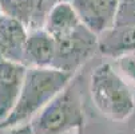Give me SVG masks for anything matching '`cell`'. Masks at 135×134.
<instances>
[{"label": "cell", "instance_id": "obj_11", "mask_svg": "<svg viewBox=\"0 0 135 134\" xmlns=\"http://www.w3.org/2000/svg\"><path fill=\"white\" fill-rule=\"evenodd\" d=\"M80 24L83 23L80 22L71 2H57L47 13L43 28L48 31L54 38H59L74 31Z\"/></svg>", "mask_w": 135, "mask_h": 134}, {"label": "cell", "instance_id": "obj_3", "mask_svg": "<svg viewBox=\"0 0 135 134\" xmlns=\"http://www.w3.org/2000/svg\"><path fill=\"white\" fill-rule=\"evenodd\" d=\"M33 134H66L83 129L84 111L80 95L71 83L30 121Z\"/></svg>", "mask_w": 135, "mask_h": 134}, {"label": "cell", "instance_id": "obj_5", "mask_svg": "<svg viewBox=\"0 0 135 134\" xmlns=\"http://www.w3.org/2000/svg\"><path fill=\"white\" fill-rule=\"evenodd\" d=\"M80 22L95 35H102L117 24L120 0H71Z\"/></svg>", "mask_w": 135, "mask_h": 134}, {"label": "cell", "instance_id": "obj_1", "mask_svg": "<svg viewBox=\"0 0 135 134\" xmlns=\"http://www.w3.org/2000/svg\"><path fill=\"white\" fill-rule=\"evenodd\" d=\"M74 74L55 67H27L20 97L0 129L28 123L72 81Z\"/></svg>", "mask_w": 135, "mask_h": 134}, {"label": "cell", "instance_id": "obj_13", "mask_svg": "<svg viewBox=\"0 0 135 134\" xmlns=\"http://www.w3.org/2000/svg\"><path fill=\"white\" fill-rule=\"evenodd\" d=\"M117 24H135V0H120Z\"/></svg>", "mask_w": 135, "mask_h": 134}, {"label": "cell", "instance_id": "obj_15", "mask_svg": "<svg viewBox=\"0 0 135 134\" xmlns=\"http://www.w3.org/2000/svg\"><path fill=\"white\" fill-rule=\"evenodd\" d=\"M66 134H82V129H74V130H71Z\"/></svg>", "mask_w": 135, "mask_h": 134}, {"label": "cell", "instance_id": "obj_16", "mask_svg": "<svg viewBox=\"0 0 135 134\" xmlns=\"http://www.w3.org/2000/svg\"><path fill=\"white\" fill-rule=\"evenodd\" d=\"M110 134H124V133H122V131H118V133H110Z\"/></svg>", "mask_w": 135, "mask_h": 134}, {"label": "cell", "instance_id": "obj_14", "mask_svg": "<svg viewBox=\"0 0 135 134\" xmlns=\"http://www.w3.org/2000/svg\"><path fill=\"white\" fill-rule=\"evenodd\" d=\"M3 133L2 134H33L32 133V127L28 123H22V125H16L8 129H0Z\"/></svg>", "mask_w": 135, "mask_h": 134}, {"label": "cell", "instance_id": "obj_4", "mask_svg": "<svg viewBox=\"0 0 135 134\" xmlns=\"http://www.w3.org/2000/svg\"><path fill=\"white\" fill-rule=\"evenodd\" d=\"M56 50L52 67L75 74L91 56L98 51V35L80 24L74 31L54 38Z\"/></svg>", "mask_w": 135, "mask_h": 134}, {"label": "cell", "instance_id": "obj_7", "mask_svg": "<svg viewBox=\"0 0 135 134\" xmlns=\"http://www.w3.org/2000/svg\"><path fill=\"white\" fill-rule=\"evenodd\" d=\"M27 66L6 59H0V123H2L17 103Z\"/></svg>", "mask_w": 135, "mask_h": 134}, {"label": "cell", "instance_id": "obj_9", "mask_svg": "<svg viewBox=\"0 0 135 134\" xmlns=\"http://www.w3.org/2000/svg\"><path fill=\"white\" fill-rule=\"evenodd\" d=\"M55 39L43 27L30 30L23 64L27 67H52L55 59Z\"/></svg>", "mask_w": 135, "mask_h": 134}, {"label": "cell", "instance_id": "obj_2", "mask_svg": "<svg viewBox=\"0 0 135 134\" xmlns=\"http://www.w3.org/2000/svg\"><path fill=\"white\" fill-rule=\"evenodd\" d=\"M90 95L96 110L114 122L128 119L135 110L132 89L111 63H100L94 68L90 76Z\"/></svg>", "mask_w": 135, "mask_h": 134}, {"label": "cell", "instance_id": "obj_8", "mask_svg": "<svg viewBox=\"0 0 135 134\" xmlns=\"http://www.w3.org/2000/svg\"><path fill=\"white\" fill-rule=\"evenodd\" d=\"M55 0H0V10L17 17L30 30L43 27Z\"/></svg>", "mask_w": 135, "mask_h": 134}, {"label": "cell", "instance_id": "obj_12", "mask_svg": "<svg viewBox=\"0 0 135 134\" xmlns=\"http://www.w3.org/2000/svg\"><path fill=\"white\" fill-rule=\"evenodd\" d=\"M114 67L130 87L135 89V54H124L114 58Z\"/></svg>", "mask_w": 135, "mask_h": 134}, {"label": "cell", "instance_id": "obj_10", "mask_svg": "<svg viewBox=\"0 0 135 134\" xmlns=\"http://www.w3.org/2000/svg\"><path fill=\"white\" fill-rule=\"evenodd\" d=\"M98 39V51L104 56L114 59L124 54H135V24H115Z\"/></svg>", "mask_w": 135, "mask_h": 134}, {"label": "cell", "instance_id": "obj_6", "mask_svg": "<svg viewBox=\"0 0 135 134\" xmlns=\"http://www.w3.org/2000/svg\"><path fill=\"white\" fill-rule=\"evenodd\" d=\"M28 34L22 20L0 11V59L23 64Z\"/></svg>", "mask_w": 135, "mask_h": 134}]
</instances>
